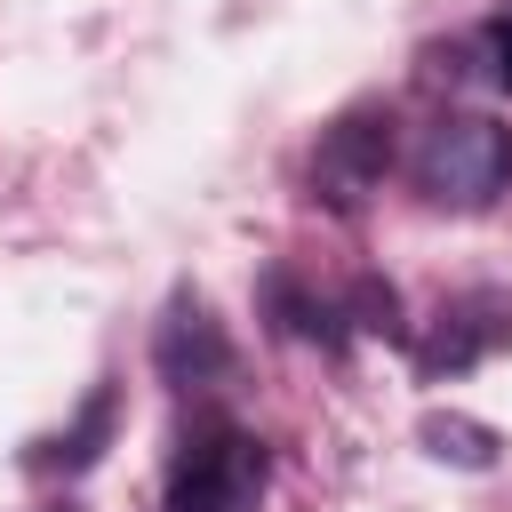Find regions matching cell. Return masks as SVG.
Returning a JSON list of instances; mask_svg holds the SVG:
<instances>
[{
  "mask_svg": "<svg viewBox=\"0 0 512 512\" xmlns=\"http://www.w3.org/2000/svg\"><path fill=\"white\" fill-rule=\"evenodd\" d=\"M416 192L432 208H488L504 184H512V128L480 120V112H440L424 136H416Z\"/></svg>",
  "mask_w": 512,
  "mask_h": 512,
  "instance_id": "obj_1",
  "label": "cell"
},
{
  "mask_svg": "<svg viewBox=\"0 0 512 512\" xmlns=\"http://www.w3.org/2000/svg\"><path fill=\"white\" fill-rule=\"evenodd\" d=\"M264 480H272V456L256 432L240 424H208L176 448L168 464V488H160V512H256L264 504Z\"/></svg>",
  "mask_w": 512,
  "mask_h": 512,
  "instance_id": "obj_2",
  "label": "cell"
},
{
  "mask_svg": "<svg viewBox=\"0 0 512 512\" xmlns=\"http://www.w3.org/2000/svg\"><path fill=\"white\" fill-rule=\"evenodd\" d=\"M384 168H392V112H384V104H352V112H336V120L320 128L304 176H312V200H320V208L352 216V208L384 184Z\"/></svg>",
  "mask_w": 512,
  "mask_h": 512,
  "instance_id": "obj_3",
  "label": "cell"
},
{
  "mask_svg": "<svg viewBox=\"0 0 512 512\" xmlns=\"http://www.w3.org/2000/svg\"><path fill=\"white\" fill-rule=\"evenodd\" d=\"M504 344H512V296L504 288H464V296H448L432 312V336L416 344V368H424V384H440V376L480 368Z\"/></svg>",
  "mask_w": 512,
  "mask_h": 512,
  "instance_id": "obj_4",
  "label": "cell"
},
{
  "mask_svg": "<svg viewBox=\"0 0 512 512\" xmlns=\"http://www.w3.org/2000/svg\"><path fill=\"white\" fill-rule=\"evenodd\" d=\"M152 368H160V384H176V392H200V384H216V376L232 368V336H224V320H216L192 288L168 296V312H160V328H152Z\"/></svg>",
  "mask_w": 512,
  "mask_h": 512,
  "instance_id": "obj_5",
  "label": "cell"
},
{
  "mask_svg": "<svg viewBox=\"0 0 512 512\" xmlns=\"http://www.w3.org/2000/svg\"><path fill=\"white\" fill-rule=\"evenodd\" d=\"M416 440H424V456H440L456 472H488L504 456V432L480 424V416H464V408H424L416 416Z\"/></svg>",
  "mask_w": 512,
  "mask_h": 512,
  "instance_id": "obj_6",
  "label": "cell"
},
{
  "mask_svg": "<svg viewBox=\"0 0 512 512\" xmlns=\"http://www.w3.org/2000/svg\"><path fill=\"white\" fill-rule=\"evenodd\" d=\"M112 416H120V392H112V384H96V392H88V408H80V424H72V432H56L32 464H40V472H88V464L104 456V440H112Z\"/></svg>",
  "mask_w": 512,
  "mask_h": 512,
  "instance_id": "obj_7",
  "label": "cell"
},
{
  "mask_svg": "<svg viewBox=\"0 0 512 512\" xmlns=\"http://www.w3.org/2000/svg\"><path fill=\"white\" fill-rule=\"evenodd\" d=\"M352 320L376 328V336H400V296H392L384 280H360V288H352Z\"/></svg>",
  "mask_w": 512,
  "mask_h": 512,
  "instance_id": "obj_8",
  "label": "cell"
},
{
  "mask_svg": "<svg viewBox=\"0 0 512 512\" xmlns=\"http://www.w3.org/2000/svg\"><path fill=\"white\" fill-rule=\"evenodd\" d=\"M488 72H496V88L512 96V16H496V24H488Z\"/></svg>",
  "mask_w": 512,
  "mask_h": 512,
  "instance_id": "obj_9",
  "label": "cell"
}]
</instances>
